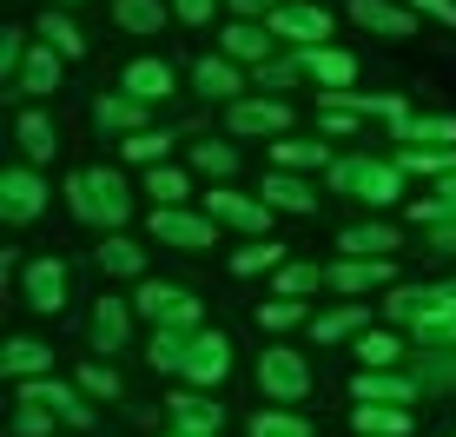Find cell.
Listing matches in <instances>:
<instances>
[{"label":"cell","mask_w":456,"mask_h":437,"mask_svg":"<svg viewBox=\"0 0 456 437\" xmlns=\"http://www.w3.org/2000/svg\"><path fill=\"white\" fill-rule=\"evenodd\" d=\"M152 365L179 371L192 384H218L232 371V338L225 332H159L152 338Z\"/></svg>","instance_id":"cell-1"},{"label":"cell","mask_w":456,"mask_h":437,"mask_svg":"<svg viewBox=\"0 0 456 437\" xmlns=\"http://www.w3.org/2000/svg\"><path fill=\"white\" fill-rule=\"evenodd\" d=\"M67 199H73V218H86V226H119V218H126V179L106 173V166L73 173L67 179Z\"/></svg>","instance_id":"cell-2"},{"label":"cell","mask_w":456,"mask_h":437,"mask_svg":"<svg viewBox=\"0 0 456 437\" xmlns=\"http://www.w3.org/2000/svg\"><path fill=\"white\" fill-rule=\"evenodd\" d=\"M133 311H146L159 332H192V325H199V299L185 285H166V278H146L139 299H133Z\"/></svg>","instance_id":"cell-3"},{"label":"cell","mask_w":456,"mask_h":437,"mask_svg":"<svg viewBox=\"0 0 456 437\" xmlns=\"http://www.w3.org/2000/svg\"><path fill=\"white\" fill-rule=\"evenodd\" d=\"M331 186L338 193H357V199H370V206H390L397 199V160H338L331 166Z\"/></svg>","instance_id":"cell-4"},{"label":"cell","mask_w":456,"mask_h":437,"mask_svg":"<svg viewBox=\"0 0 456 437\" xmlns=\"http://www.w3.org/2000/svg\"><path fill=\"white\" fill-rule=\"evenodd\" d=\"M152 239L185 245V252H206V245L218 239V218H212V212H179V206H159V212H152Z\"/></svg>","instance_id":"cell-5"},{"label":"cell","mask_w":456,"mask_h":437,"mask_svg":"<svg viewBox=\"0 0 456 437\" xmlns=\"http://www.w3.org/2000/svg\"><path fill=\"white\" fill-rule=\"evenodd\" d=\"M46 206V179L27 173V166H13L7 179H0V212H7V226H34Z\"/></svg>","instance_id":"cell-6"},{"label":"cell","mask_w":456,"mask_h":437,"mask_svg":"<svg viewBox=\"0 0 456 437\" xmlns=\"http://www.w3.org/2000/svg\"><path fill=\"white\" fill-rule=\"evenodd\" d=\"M258 384H265L272 398H305V392H311V365H305L297 351L272 345V351L258 358Z\"/></svg>","instance_id":"cell-7"},{"label":"cell","mask_w":456,"mask_h":437,"mask_svg":"<svg viewBox=\"0 0 456 437\" xmlns=\"http://www.w3.org/2000/svg\"><path fill=\"white\" fill-rule=\"evenodd\" d=\"M265 27H272L278 40H297V54H311V46H318V40H331V13L305 7V0H291V7H278V13H272V21H265Z\"/></svg>","instance_id":"cell-8"},{"label":"cell","mask_w":456,"mask_h":437,"mask_svg":"<svg viewBox=\"0 0 456 437\" xmlns=\"http://www.w3.org/2000/svg\"><path fill=\"white\" fill-rule=\"evenodd\" d=\"M27 305L46 311V318L67 305V265H60V259H34V265H27Z\"/></svg>","instance_id":"cell-9"},{"label":"cell","mask_w":456,"mask_h":437,"mask_svg":"<svg viewBox=\"0 0 456 437\" xmlns=\"http://www.w3.org/2000/svg\"><path fill=\"white\" fill-rule=\"evenodd\" d=\"M225 127L232 133H285L291 127V106L285 100H239V106H232V113H225Z\"/></svg>","instance_id":"cell-10"},{"label":"cell","mask_w":456,"mask_h":437,"mask_svg":"<svg viewBox=\"0 0 456 437\" xmlns=\"http://www.w3.org/2000/svg\"><path fill=\"white\" fill-rule=\"evenodd\" d=\"M20 404H34V411H60V417H67L73 431H86V425H93V411H86V404L73 398L67 384H46V378H34V384H20Z\"/></svg>","instance_id":"cell-11"},{"label":"cell","mask_w":456,"mask_h":437,"mask_svg":"<svg viewBox=\"0 0 456 437\" xmlns=\"http://www.w3.org/2000/svg\"><path fill=\"white\" fill-rule=\"evenodd\" d=\"M206 212L218 218V226H239V232H265L272 226V206H265V199H245V193H212Z\"/></svg>","instance_id":"cell-12"},{"label":"cell","mask_w":456,"mask_h":437,"mask_svg":"<svg viewBox=\"0 0 456 437\" xmlns=\"http://www.w3.org/2000/svg\"><path fill=\"white\" fill-rule=\"evenodd\" d=\"M119 93H133L139 106L166 100V93H172V67H166V60H133V67L119 73Z\"/></svg>","instance_id":"cell-13"},{"label":"cell","mask_w":456,"mask_h":437,"mask_svg":"<svg viewBox=\"0 0 456 437\" xmlns=\"http://www.w3.org/2000/svg\"><path fill=\"white\" fill-rule=\"evenodd\" d=\"M423 392V378H397V371H357V404H411Z\"/></svg>","instance_id":"cell-14"},{"label":"cell","mask_w":456,"mask_h":437,"mask_svg":"<svg viewBox=\"0 0 456 437\" xmlns=\"http://www.w3.org/2000/svg\"><path fill=\"white\" fill-rule=\"evenodd\" d=\"M351 13H357V27H377V34H397V40L417 34V13L390 7V0H351Z\"/></svg>","instance_id":"cell-15"},{"label":"cell","mask_w":456,"mask_h":437,"mask_svg":"<svg viewBox=\"0 0 456 437\" xmlns=\"http://www.w3.org/2000/svg\"><path fill=\"white\" fill-rule=\"evenodd\" d=\"M46 365H53V351H46L40 338H7V351H0V371H7V378H20V384H34Z\"/></svg>","instance_id":"cell-16"},{"label":"cell","mask_w":456,"mask_h":437,"mask_svg":"<svg viewBox=\"0 0 456 437\" xmlns=\"http://www.w3.org/2000/svg\"><path fill=\"white\" fill-rule=\"evenodd\" d=\"M324 285L338 292H370V285H390V259H344L324 272Z\"/></svg>","instance_id":"cell-17"},{"label":"cell","mask_w":456,"mask_h":437,"mask_svg":"<svg viewBox=\"0 0 456 437\" xmlns=\"http://www.w3.org/2000/svg\"><path fill=\"white\" fill-rule=\"evenodd\" d=\"M13 139H20V153H27L34 166H46V160L60 153V127H53L46 113H20V127H13Z\"/></svg>","instance_id":"cell-18"},{"label":"cell","mask_w":456,"mask_h":437,"mask_svg":"<svg viewBox=\"0 0 456 437\" xmlns=\"http://www.w3.org/2000/svg\"><path fill=\"white\" fill-rule=\"evenodd\" d=\"M166 411H172V425H179L185 437H212V431H218V404H212V398H199V392L172 398Z\"/></svg>","instance_id":"cell-19"},{"label":"cell","mask_w":456,"mask_h":437,"mask_svg":"<svg viewBox=\"0 0 456 437\" xmlns=\"http://www.w3.org/2000/svg\"><path fill=\"white\" fill-rule=\"evenodd\" d=\"M297 60H305V73H318L331 93H344V87L357 80V60L351 54H331V46H311V54H297Z\"/></svg>","instance_id":"cell-20"},{"label":"cell","mask_w":456,"mask_h":437,"mask_svg":"<svg viewBox=\"0 0 456 437\" xmlns=\"http://www.w3.org/2000/svg\"><path fill=\"white\" fill-rule=\"evenodd\" d=\"M338 245L357 259H384V252H397V226H344Z\"/></svg>","instance_id":"cell-21"},{"label":"cell","mask_w":456,"mask_h":437,"mask_svg":"<svg viewBox=\"0 0 456 437\" xmlns=\"http://www.w3.org/2000/svg\"><path fill=\"white\" fill-rule=\"evenodd\" d=\"M192 80H199V93H212V100H232V106H239V93H245V80H239V67H232V60H199Z\"/></svg>","instance_id":"cell-22"},{"label":"cell","mask_w":456,"mask_h":437,"mask_svg":"<svg viewBox=\"0 0 456 437\" xmlns=\"http://www.w3.org/2000/svg\"><path fill=\"white\" fill-rule=\"evenodd\" d=\"M126 338H133V305L106 299V305H100V318H93V345H100V351H119Z\"/></svg>","instance_id":"cell-23"},{"label":"cell","mask_w":456,"mask_h":437,"mask_svg":"<svg viewBox=\"0 0 456 437\" xmlns=\"http://www.w3.org/2000/svg\"><path fill=\"white\" fill-rule=\"evenodd\" d=\"M40 46H53L60 60H80V54H86L80 27H73V21H67V13H60V7H53V13H40Z\"/></svg>","instance_id":"cell-24"},{"label":"cell","mask_w":456,"mask_h":437,"mask_svg":"<svg viewBox=\"0 0 456 437\" xmlns=\"http://www.w3.org/2000/svg\"><path fill=\"white\" fill-rule=\"evenodd\" d=\"M113 21L126 34H159L166 27V0H113Z\"/></svg>","instance_id":"cell-25"},{"label":"cell","mask_w":456,"mask_h":437,"mask_svg":"<svg viewBox=\"0 0 456 437\" xmlns=\"http://www.w3.org/2000/svg\"><path fill=\"white\" fill-rule=\"evenodd\" d=\"M53 87H60V54L53 46H34L27 67H20V93H53Z\"/></svg>","instance_id":"cell-26"},{"label":"cell","mask_w":456,"mask_h":437,"mask_svg":"<svg viewBox=\"0 0 456 437\" xmlns=\"http://www.w3.org/2000/svg\"><path fill=\"white\" fill-rule=\"evenodd\" d=\"M364 325H370V305H344V311H331V318H311V338L331 345V338H351V332H364Z\"/></svg>","instance_id":"cell-27"},{"label":"cell","mask_w":456,"mask_h":437,"mask_svg":"<svg viewBox=\"0 0 456 437\" xmlns=\"http://www.w3.org/2000/svg\"><path fill=\"white\" fill-rule=\"evenodd\" d=\"M265 199H272V206H285V212H311V206H318V193H311L305 179H291V173H272V179H265Z\"/></svg>","instance_id":"cell-28"},{"label":"cell","mask_w":456,"mask_h":437,"mask_svg":"<svg viewBox=\"0 0 456 437\" xmlns=\"http://www.w3.org/2000/svg\"><path fill=\"white\" fill-rule=\"evenodd\" d=\"M265 46H272V27H258V21L225 27V54H232V60H258Z\"/></svg>","instance_id":"cell-29"},{"label":"cell","mask_w":456,"mask_h":437,"mask_svg":"<svg viewBox=\"0 0 456 437\" xmlns=\"http://www.w3.org/2000/svg\"><path fill=\"white\" fill-rule=\"evenodd\" d=\"M397 173H456V146H411V153H397Z\"/></svg>","instance_id":"cell-30"},{"label":"cell","mask_w":456,"mask_h":437,"mask_svg":"<svg viewBox=\"0 0 456 437\" xmlns=\"http://www.w3.org/2000/svg\"><path fill=\"white\" fill-rule=\"evenodd\" d=\"M351 425L364 431V437H403V431H411V417H403V411H377V404H364V411H351Z\"/></svg>","instance_id":"cell-31"},{"label":"cell","mask_w":456,"mask_h":437,"mask_svg":"<svg viewBox=\"0 0 456 437\" xmlns=\"http://www.w3.org/2000/svg\"><path fill=\"white\" fill-rule=\"evenodd\" d=\"M100 265H106V272H119V278H133V272H146V252H139L133 239H106L100 245Z\"/></svg>","instance_id":"cell-32"},{"label":"cell","mask_w":456,"mask_h":437,"mask_svg":"<svg viewBox=\"0 0 456 437\" xmlns=\"http://www.w3.org/2000/svg\"><path fill=\"white\" fill-rule=\"evenodd\" d=\"M411 218H417V226H436V232H444L450 218H456V179H450L436 199H417V206H411Z\"/></svg>","instance_id":"cell-33"},{"label":"cell","mask_w":456,"mask_h":437,"mask_svg":"<svg viewBox=\"0 0 456 437\" xmlns=\"http://www.w3.org/2000/svg\"><path fill=\"white\" fill-rule=\"evenodd\" d=\"M278 259H285V245H265V239H251L245 252H232V272H239V278H251V272H272Z\"/></svg>","instance_id":"cell-34"},{"label":"cell","mask_w":456,"mask_h":437,"mask_svg":"<svg viewBox=\"0 0 456 437\" xmlns=\"http://www.w3.org/2000/svg\"><path fill=\"white\" fill-rule=\"evenodd\" d=\"M357 358H364V371H390V365L403 358V345H397L390 332H370L364 345H357Z\"/></svg>","instance_id":"cell-35"},{"label":"cell","mask_w":456,"mask_h":437,"mask_svg":"<svg viewBox=\"0 0 456 437\" xmlns=\"http://www.w3.org/2000/svg\"><path fill=\"white\" fill-rule=\"evenodd\" d=\"M251 437H311V425L291 417V411H258L251 417Z\"/></svg>","instance_id":"cell-36"},{"label":"cell","mask_w":456,"mask_h":437,"mask_svg":"<svg viewBox=\"0 0 456 437\" xmlns=\"http://www.w3.org/2000/svg\"><path fill=\"white\" fill-rule=\"evenodd\" d=\"M93 120L113 127V133H133L139 127V100H100V106H93Z\"/></svg>","instance_id":"cell-37"},{"label":"cell","mask_w":456,"mask_h":437,"mask_svg":"<svg viewBox=\"0 0 456 437\" xmlns=\"http://www.w3.org/2000/svg\"><path fill=\"white\" fill-rule=\"evenodd\" d=\"M403 139H436V146H456V120H397Z\"/></svg>","instance_id":"cell-38"},{"label":"cell","mask_w":456,"mask_h":437,"mask_svg":"<svg viewBox=\"0 0 456 437\" xmlns=\"http://www.w3.org/2000/svg\"><path fill=\"white\" fill-rule=\"evenodd\" d=\"M272 160L278 166H331V160H324V146H305V139H278Z\"/></svg>","instance_id":"cell-39"},{"label":"cell","mask_w":456,"mask_h":437,"mask_svg":"<svg viewBox=\"0 0 456 437\" xmlns=\"http://www.w3.org/2000/svg\"><path fill=\"white\" fill-rule=\"evenodd\" d=\"M297 318H305V305H297V299H265V305H258V325H265V332H285V325H297Z\"/></svg>","instance_id":"cell-40"},{"label":"cell","mask_w":456,"mask_h":437,"mask_svg":"<svg viewBox=\"0 0 456 437\" xmlns=\"http://www.w3.org/2000/svg\"><path fill=\"white\" fill-rule=\"evenodd\" d=\"M146 193L166 199V206H179V199H185V173H172V166H152V173H146Z\"/></svg>","instance_id":"cell-41"},{"label":"cell","mask_w":456,"mask_h":437,"mask_svg":"<svg viewBox=\"0 0 456 437\" xmlns=\"http://www.w3.org/2000/svg\"><path fill=\"white\" fill-rule=\"evenodd\" d=\"M311 285H324L318 265H285V272H278V292H285V299H305Z\"/></svg>","instance_id":"cell-42"},{"label":"cell","mask_w":456,"mask_h":437,"mask_svg":"<svg viewBox=\"0 0 456 437\" xmlns=\"http://www.w3.org/2000/svg\"><path fill=\"white\" fill-rule=\"evenodd\" d=\"M192 166H206V173H218V179H225V173H239V153L212 139V146H192Z\"/></svg>","instance_id":"cell-43"},{"label":"cell","mask_w":456,"mask_h":437,"mask_svg":"<svg viewBox=\"0 0 456 437\" xmlns=\"http://www.w3.org/2000/svg\"><path fill=\"white\" fill-rule=\"evenodd\" d=\"M166 146H172V133H133V139H126V160H166Z\"/></svg>","instance_id":"cell-44"},{"label":"cell","mask_w":456,"mask_h":437,"mask_svg":"<svg viewBox=\"0 0 456 437\" xmlns=\"http://www.w3.org/2000/svg\"><path fill=\"white\" fill-rule=\"evenodd\" d=\"M80 384H86L93 398H119V378H113L106 365H80Z\"/></svg>","instance_id":"cell-45"},{"label":"cell","mask_w":456,"mask_h":437,"mask_svg":"<svg viewBox=\"0 0 456 437\" xmlns=\"http://www.w3.org/2000/svg\"><path fill=\"white\" fill-rule=\"evenodd\" d=\"M297 73H305V60H278V67L265 60V67H258V80H265V87H291Z\"/></svg>","instance_id":"cell-46"},{"label":"cell","mask_w":456,"mask_h":437,"mask_svg":"<svg viewBox=\"0 0 456 437\" xmlns=\"http://www.w3.org/2000/svg\"><path fill=\"white\" fill-rule=\"evenodd\" d=\"M20 40H27V34H13V27L0 34V73H13V67H20Z\"/></svg>","instance_id":"cell-47"},{"label":"cell","mask_w":456,"mask_h":437,"mask_svg":"<svg viewBox=\"0 0 456 437\" xmlns=\"http://www.w3.org/2000/svg\"><path fill=\"white\" fill-rule=\"evenodd\" d=\"M411 7H417V13H436L444 27H456V0H411Z\"/></svg>","instance_id":"cell-48"},{"label":"cell","mask_w":456,"mask_h":437,"mask_svg":"<svg viewBox=\"0 0 456 437\" xmlns=\"http://www.w3.org/2000/svg\"><path fill=\"white\" fill-rule=\"evenodd\" d=\"M232 13H239V21H258V13H265V21H272L278 7H272V0H232Z\"/></svg>","instance_id":"cell-49"},{"label":"cell","mask_w":456,"mask_h":437,"mask_svg":"<svg viewBox=\"0 0 456 437\" xmlns=\"http://www.w3.org/2000/svg\"><path fill=\"white\" fill-rule=\"evenodd\" d=\"M212 7H218V0H179V21L199 27V21H212Z\"/></svg>","instance_id":"cell-50"},{"label":"cell","mask_w":456,"mask_h":437,"mask_svg":"<svg viewBox=\"0 0 456 437\" xmlns=\"http://www.w3.org/2000/svg\"><path fill=\"white\" fill-rule=\"evenodd\" d=\"M46 431V411H34V404H27V411H20V437H40Z\"/></svg>","instance_id":"cell-51"},{"label":"cell","mask_w":456,"mask_h":437,"mask_svg":"<svg viewBox=\"0 0 456 437\" xmlns=\"http://www.w3.org/2000/svg\"><path fill=\"white\" fill-rule=\"evenodd\" d=\"M444 299H450V305H456V278H450V285H444Z\"/></svg>","instance_id":"cell-52"},{"label":"cell","mask_w":456,"mask_h":437,"mask_svg":"<svg viewBox=\"0 0 456 437\" xmlns=\"http://www.w3.org/2000/svg\"><path fill=\"white\" fill-rule=\"evenodd\" d=\"M172 437H185V431H172Z\"/></svg>","instance_id":"cell-53"}]
</instances>
